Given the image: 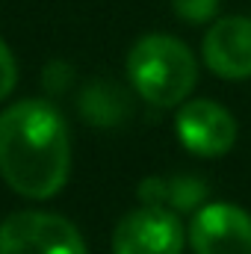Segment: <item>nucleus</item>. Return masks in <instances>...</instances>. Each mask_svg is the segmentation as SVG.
<instances>
[{"label": "nucleus", "mask_w": 251, "mask_h": 254, "mask_svg": "<svg viewBox=\"0 0 251 254\" xmlns=\"http://www.w3.org/2000/svg\"><path fill=\"white\" fill-rule=\"evenodd\" d=\"M71 172V136L60 110L42 98L15 101L0 113V178L24 198L48 201Z\"/></svg>", "instance_id": "1"}, {"label": "nucleus", "mask_w": 251, "mask_h": 254, "mask_svg": "<svg viewBox=\"0 0 251 254\" xmlns=\"http://www.w3.org/2000/svg\"><path fill=\"white\" fill-rule=\"evenodd\" d=\"M127 80L142 101L169 110L192 95L198 83V60L181 39L148 33L127 54Z\"/></svg>", "instance_id": "2"}, {"label": "nucleus", "mask_w": 251, "mask_h": 254, "mask_svg": "<svg viewBox=\"0 0 251 254\" xmlns=\"http://www.w3.org/2000/svg\"><path fill=\"white\" fill-rule=\"evenodd\" d=\"M0 254H86V243L60 213L18 210L0 222Z\"/></svg>", "instance_id": "3"}, {"label": "nucleus", "mask_w": 251, "mask_h": 254, "mask_svg": "<svg viewBox=\"0 0 251 254\" xmlns=\"http://www.w3.org/2000/svg\"><path fill=\"white\" fill-rule=\"evenodd\" d=\"M187 231L175 210L142 204L125 213L113 231V254H184Z\"/></svg>", "instance_id": "4"}, {"label": "nucleus", "mask_w": 251, "mask_h": 254, "mask_svg": "<svg viewBox=\"0 0 251 254\" xmlns=\"http://www.w3.org/2000/svg\"><path fill=\"white\" fill-rule=\"evenodd\" d=\"M187 240L195 254H251V213L228 201L201 204Z\"/></svg>", "instance_id": "5"}, {"label": "nucleus", "mask_w": 251, "mask_h": 254, "mask_svg": "<svg viewBox=\"0 0 251 254\" xmlns=\"http://www.w3.org/2000/svg\"><path fill=\"white\" fill-rule=\"evenodd\" d=\"M175 133L181 139V145L195 157H222L234 148L237 142V122L234 116L207 98L187 101L178 116H175Z\"/></svg>", "instance_id": "6"}, {"label": "nucleus", "mask_w": 251, "mask_h": 254, "mask_svg": "<svg viewBox=\"0 0 251 254\" xmlns=\"http://www.w3.org/2000/svg\"><path fill=\"white\" fill-rule=\"evenodd\" d=\"M204 65L222 80H249L251 77V18L225 15L219 18L201 45Z\"/></svg>", "instance_id": "7"}, {"label": "nucleus", "mask_w": 251, "mask_h": 254, "mask_svg": "<svg viewBox=\"0 0 251 254\" xmlns=\"http://www.w3.org/2000/svg\"><path fill=\"white\" fill-rule=\"evenodd\" d=\"M204 198H207L204 181L189 178V175H178V178H145L139 184V201L142 204L169 207L175 213L198 210Z\"/></svg>", "instance_id": "8"}, {"label": "nucleus", "mask_w": 251, "mask_h": 254, "mask_svg": "<svg viewBox=\"0 0 251 254\" xmlns=\"http://www.w3.org/2000/svg\"><path fill=\"white\" fill-rule=\"evenodd\" d=\"M80 110L92 125H116L127 116V98L116 83L95 80L80 95Z\"/></svg>", "instance_id": "9"}, {"label": "nucleus", "mask_w": 251, "mask_h": 254, "mask_svg": "<svg viewBox=\"0 0 251 254\" xmlns=\"http://www.w3.org/2000/svg\"><path fill=\"white\" fill-rule=\"evenodd\" d=\"M219 3L222 0H172V9L187 24H207L219 15Z\"/></svg>", "instance_id": "10"}, {"label": "nucleus", "mask_w": 251, "mask_h": 254, "mask_svg": "<svg viewBox=\"0 0 251 254\" xmlns=\"http://www.w3.org/2000/svg\"><path fill=\"white\" fill-rule=\"evenodd\" d=\"M15 83H18V65H15V57H12L9 45L0 39V104L12 95Z\"/></svg>", "instance_id": "11"}]
</instances>
